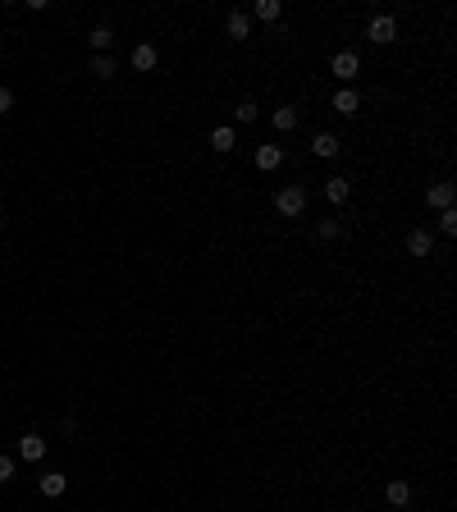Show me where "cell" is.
<instances>
[{
    "instance_id": "2e32d148",
    "label": "cell",
    "mask_w": 457,
    "mask_h": 512,
    "mask_svg": "<svg viewBox=\"0 0 457 512\" xmlns=\"http://www.w3.org/2000/svg\"><path fill=\"white\" fill-rule=\"evenodd\" d=\"M133 69H155V46H133Z\"/></svg>"
},
{
    "instance_id": "d6986e66",
    "label": "cell",
    "mask_w": 457,
    "mask_h": 512,
    "mask_svg": "<svg viewBox=\"0 0 457 512\" xmlns=\"http://www.w3.org/2000/svg\"><path fill=\"white\" fill-rule=\"evenodd\" d=\"M279 160H284V151H279V147H261L256 151V165L261 169H279Z\"/></svg>"
},
{
    "instance_id": "3957f363",
    "label": "cell",
    "mask_w": 457,
    "mask_h": 512,
    "mask_svg": "<svg viewBox=\"0 0 457 512\" xmlns=\"http://www.w3.org/2000/svg\"><path fill=\"white\" fill-rule=\"evenodd\" d=\"M366 37H371L375 46H388L398 37V23H393V14H375L371 18V28H366Z\"/></svg>"
},
{
    "instance_id": "5b68a950",
    "label": "cell",
    "mask_w": 457,
    "mask_h": 512,
    "mask_svg": "<svg viewBox=\"0 0 457 512\" xmlns=\"http://www.w3.org/2000/svg\"><path fill=\"white\" fill-rule=\"evenodd\" d=\"M453 197H457L453 183H430V192H425V201H430L434 210H453Z\"/></svg>"
},
{
    "instance_id": "7a4b0ae2",
    "label": "cell",
    "mask_w": 457,
    "mask_h": 512,
    "mask_svg": "<svg viewBox=\"0 0 457 512\" xmlns=\"http://www.w3.org/2000/svg\"><path fill=\"white\" fill-rule=\"evenodd\" d=\"M329 73H334L338 83H352L357 73H362V55L357 51H338L334 60H329Z\"/></svg>"
},
{
    "instance_id": "7402d4cb",
    "label": "cell",
    "mask_w": 457,
    "mask_h": 512,
    "mask_svg": "<svg viewBox=\"0 0 457 512\" xmlns=\"http://www.w3.org/2000/svg\"><path fill=\"white\" fill-rule=\"evenodd\" d=\"M343 234V225H338V220H320V238H338Z\"/></svg>"
},
{
    "instance_id": "9c48e42d",
    "label": "cell",
    "mask_w": 457,
    "mask_h": 512,
    "mask_svg": "<svg viewBox=\"0 0 457 512\" xmlns=\"http://www.w3.org/2000/svg\"><path fill=\"white\" fill-rule=\"evenodd\" d=\"M311 151H316L320 160L338 156V138H334V133H316V138H311Z\"/></svg>"
},
{
    "instance_id": "52a82bcc",
    "label": "cell",
    "mask_w": 457,
    "mask_h": 512,
    "mask_svg": "<svg viewBox=\"0 0 457 512\" xmlns=\"http://www.w3.org/2000/svg\"><path fill=\"white\" fill-rule=\"evenodd\" d=\"M334 110L338 114H357V110H362V96H357L352 87H338V92H334Z\"/></svg>"
},
{
    "instance_id": "8fae6325",
    "label": "cell",
    "mask_w": 457,
    "mask_h": 512,
    "mask_svg": "<svg viewBox=\"0 0 457 512\" xmlns=\"http://www.w3.org/2000/svg\"><path fill=\"white\" fill-rule=\"evenodd\" d=\"M348 197H352V183H348V179H329V183H325V201H334V206H343Z\"/></svg>"
},
{
    "instance_id": "9a60e30c",
    "label": "cell",
    "mask_w": 457,
    "mask_h": 512,
    "mask_svg": "<svg viewBox=\"0 0 457 512\" xmlns=\"http://www.w3.org/2000/svg\"><path fill=\"white\" fill-rule=\"evenodd\" d=\"M251 14L266 18V23H275V18L284 14V5H279V0H256V5H251Z\"/></svg>"
},
{
    "instance_id": "8992f818",
    "label": "cell",
    "mask_w": 457,
    "mask_h": 512,
    "mask_svg": "<svg viewBox=\"0 0 457 512\" xmlns=\"http://www.w3.org/2000/svg\"><path fill=\"white\" fill-rule=\"evenodd\" d=\"M225 28H229L233 42H247V37H251V18H247V9H233V14L225 18Z\"/></svg>"
},
{
    "instance_id": "ac0fdd59",
    "label": "cell",
    "mask_w": 457,
    "mask_h": 512,
    "mask_svg": "<svg viewBox=\"0 0 457 512\" xmlns=\"http://www.w3.org/2000/svg\"><path fill=\"white\" fill-rule=\"evenodd\" d=\"M87 73H96V78H114V60H110V55H92Z\"/></svg>"
},
{
    "instance_id": "5bb4252c",
    "label": "cell",
    "mask_w": 457,
    "mask_h": 512,
    "mask_svg": "<svg viewBox=\"0 0 457 512\" xmlns=\"http://www.w3.org/2000/svg\"><path fill=\"white\" fill-rule=\"evenodd\" d=\"M87 42H92V51H96V55H110L114 32H110V28H92V37H87Z\"/></svg>"
},
{
    "instance_id": "7c38bea8",
    "label": "cell",
    "mask_w": 457,
    "mask_h": 512,
    "mask_svg": "<svg viewBox=\"0 0 457 512\" xmlns=\"http://www.w3.org/2000/svg\"><path fill=\"white\" fill-rule=\"evenodd\" d=\"M407 252L412 256H430V229H412V234H407Z\"/></svg>"
},
{
    "instance_id": "ffe728a7",
    "label": "cell",
    "mask_w": 457,
    "mask_h": 512,
    "mask_svg": "<svg viewBox=\"0 0 457 512\" xmlns=\"http://www.w3.org/2000/svg\"><path fill=\"white\" fill-rule=\"evenodd\" d=\"M233 119H238V124H251V119H256V105H251V101H238V110H233Z\"/></svg>"
},
{
    "instance_id": "44dd1931",
    "label": "cell",
    "mask_w": 457,
    "mask_h": 512,
    "mask_svg": "<svg viewBox=\"0 0 457 512\" xmlns=\"http://www.w3.org/2000/svg\"><path fill=\"white\" fill-rule=\"evenodd\" d=\"M439 229H444V234H457V210H439Z\"/></svg>"
},
{
    "instance_id": "cb8c5ba5",
    "label": "cell",
    "mask_w": 457,
    "mask_h": 512,
    "mask_svg": "<svg viewBox=\"0 0 457 512\" xmlns=\"http://www.w3.org/2000/svg\"><path fill=\"white\" fill-rule=\"evenodd\" d=\"M9 110H14V92H9V87H0V119H5Z\"/></svg>"
},
{
    "instance_id": "4fadbf2b",
    "label": "cell",
    "mask_w": 457,
    "mask_h": 512,
    "mask_svg": "<svg viewBox=\"0 0 457 512\" xmlns=\"http://www.w3.org/2000/svg\"><path fill=\"white\" fill-rule=\"evenodd\" d=\"M270 124H275L279 133H293L297 129V110H293V105H279V110L270 114Z\"/></svg>"
},
{
    "instance_id": "ba28073f",
    "label": "cell",
    "mask_w": 457,
    "mask_h": 512,
    "mask_svg": "<svg viewBox=\"0 0 457 512\" xmlns=\"http://www.w3.org/2000/svg\"><path fill=\"white\" fill-rule=\"evenodd\" d=\"M384 499L393 508H407V504H412V485H407V480H388V485H384Z\"/></svg>"
},
{
    "instance_id": "603a6c76",
    "label": "cell",
    "mask_w": 457,
    "mask_h": 512,
    "mask_svg": "<svg viewBox=\"0 0 457 512\" xmlns=\"http://www.w3.org/2000/svg\"><path fill=\"white\" fill-rule=\"evenodd\" d=\"M5 480H14V458H5V453H0V485H5Z\"/></svg>"
},
{
    "instance_id": "6da1fadb",
    "label": "cell",
    "mask_w": 457,
    "mask_h": 512,
    "mask_svg": "<svg viewBox=\"0 0 457 512\" xmlns=\"http://www.w3.org/2000/svg\"><path fill=\"white\" fill-rule=\"evenodd\" d=\"M275 210H279V215H302V210H307V192L297 188V183L279 188L275 192Z\"/></svg>"
},
{
    "instance_id": "30bf717a",
    "label": "cell",
    "mask_w": 457,
    "mask_h": 512,
    "mask_svg": "<svg viewBox=\"0 0 457 512\" xmlns=\"http://www.w3.org/2000/svg\"><path fill=\"white\" fill-rule=\"evenodd\" d=\"M64 489H69V480H64V471H46V476H42V494H46V499H60Z\"/></svg>"
},
{
    "instance_id": "e0dca14e",
    "label": "cell",
    "mask_w": 457,
    "mask_h": 512,
    "mask_svg": "<svg viewBox=\"0 0 457 512\" xmlns=\"http://www.w3.org/2000/svg\"><path fill=\"white\" fill-rule=\"evenodd\" d=\"M210 147H215V151H233V147H238V133H233V129H215V133H210Z\"/></svg>"
},
{
    "instance_id": "277c9868",
    "label": "cell",
    "mask_w": 457,
    "mask_h": 512,
    "mask_svg": "<svg viewBox=\"0 0 457 512\" xmlns=\"http://www.w3.org/2000/svg\"><path fill=\"white\" fill-rule=\"evenodd\" d=\"M46 453H51V443H46L42 434H23V439H18V458L23 462H42Z\"/></svg>"
}]
</instances>
